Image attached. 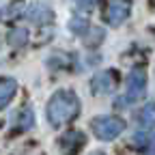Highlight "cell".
<instances>
[{
  "instance_id": "30bf717a",
  "label": "cell",
  "mask_w": 155,
  "mask_h": 155,
  "mask_svg": "<svg viewBox=\"0 0 155 155\" xmlns=\"http://www.w3.org/2000/svg\"><path fill=\"white\" fill-rule=\"evenodd\" d=\"M7 43L11 48H22L28 43V30L26 28H13L9 35H7Z\"/></svg>"
},
{
  "instance_id": "277c9868",
  "label": "cell",
  "mask_w": 155,
  "mask_h": 155,
  "mask_svg": "<svg viewBox=\"0 0 155 155\" xmlns=\"http://www.w3.org/2000/svg\"><path fill=\"white\" fill-rule=\"evenodd\" d=\"M147 91V78L140 69H134L127 75V104L142 99V95Z\"/></svg>"
},
{
  "instance_id": "2e32d148",
  "label": "cell",
  "mask_w": 155,
  "mask_h": 155,
  "mask_svg": "<svg viewBox=\"0 0 155 155\" xmlns=\"http://www.w3.org/2000/svg\"><path fill=\"white\" fill-rule=\"evenodd\" d=\"M95 155H104V153H95Z\"/></svg>"
},
{
  "instance_id": "4fadbf2b",
  "label": "cell",
  "mask_w": 155,
  "mask_h": 155,
  "mask_svg": "<svg viewBox=\"0 0 155 155\" xmlns=\"http://www.w3.org/2000/svg\"><path fill=\"white\" fill-rule=\"evenodd\" d=\"M69 26H71V30H73V32H78V35H84V30L88 28V24L84 22V19H78V17H75V19H71Z\"/></svg>"
},
{
  "instance_id": "5bb4252c",
  "label": "cell",
  "mask_w": 155,
  "mask_h": 155,
  "mask_svg": "<svg viewBox=\"0 0 155 155\" xmlns=\"http://www.w3.org/2000/svg\"><path fill=\"white\" fill-rule=\"evenodd\" d=\"M75 5H78V9H82V11H93L95 5H97V0H75Z\"/></svg>"
},
{
  "instance_id": "8fae6325",
  "label": "cell",
  "mask_w": 155,
  "mask_h": 155,
  "mask_svg": "<svg viewBox=\"0 0 155 155\" xmlns=\"http://www.w3.org/2000/svg\"><path fill=\"white\" fill-rule=\"evenodd\" d=\"M140 125L144 129H153L155 127V104L153 101L142 108V112H140Z\"/></svg>"
},
{
  "instance_id": "7a4b0ae2",
  "label": "cell",
  "mask_w": 155,
  "mask_h": 155,
  "mask_svg": "<svg viewBox=\"0 0 155 155\" xmlns=\"http://www.w3.org/2000/svg\"><path fill=\"white\" fill-rule=\"evenodd\" d=\"M91 129L99 140H114L125 129V121L119 116H95Z\"/></svg>"
},
{
  "instance_id": "6da1fadb",
  "label": "cell",
  "mask_w": 155,
  "mask_h": 155,
  "mask_svg": "<svg viewBox=\"0 0 155 155\" xmlns=\"http://www.w3.org/2000/svg\"><path fill=\"white\" fill-rule=\"evenodd\" d=\"M80 114V99L73 91L61 88L56 91L48 101V121L52 127H61L69 121H73Z\"/></svg>"
},
{
  "instance_id": "52a82bcc",
  "label": "cell",
  "mask_w": 155,
  "mask_h": 155,
  "mask_svg": "<svg viewBox=\"0 0 155 155\" xmlns=\"http://www.w3.org/2000/svg\"><path fill=\"white\" fill-rule=\"evenodd\" d=\"M28 19H32V22L35 24H39V26H41V24H50L52 22V11L45 7V5H32L30 9H28Z\"/></svg>"
},
{
  "instance_id": "9c48e42d",
  "label": "cell",
  "mask_w": 155,
  "mask_h": 155,
  "mask_svg": "<svg viewBox=\"0 0 155 155\" xmlns=\"http://www.w3.org/2000/svg\"><path fill=\"white\" fill-rule=\"evenodd\" d=\"M32 119H35V114H32L30 108L19 110V112L15 114V131H26V129H30L32 123H35Z\"/></svg>"
},
{
  "instance_id": "8992f818",
  "label": "cell",
  "mask_w": 155,
  "mask_h": 155,
  "mask_svg": "<svg viewBox=\"0 0 155 155\" xmlns=\"http://www.w3.org/2000/svg\"><path fill=\"white\" fill-rule=\"evenodd\" d=\"M114 86H116V73L114 71H101V73L93 75V80H91V91L95 95H108L114 91Z\"/></svg>"
},
{
  "instance_id": "3957f363",
  "label": "cell",
  "mask_w": 155,
  "mask_h": 155,
  "mask_svg": "<svg viewBox=\"0 0 155 155\" xmlns=\"http://www.w3.org/2000/svg\"><path fill=\"white\" fill-rule=\"evenodd\" d=\"M131 13V0H112L106 9V22L110 26H121Z\"/></svg>"
},
{
  "instance_id": "ba28073f",
  "label": "cell",
  "mask_w": 155,
  "mask_h": 155,
  "mask_svg": "<svg viewBox=\"0 0 155 155\" xmlns=\"http://www.w3.org/2000/svg\"><path fill=\"white\" fill-rule=\"evenodd\" d=\"M15 93H17V82L13 78H2V80H0V110L13 99Z\"/></svg>"
},
{
  "instance_id": "7c38bea8",
  "label": "cell",
  "mask_w": 155,
  "mask_h": 155,
  "mask_svg": "<svg viewBox=\"0 0 155 155\" xmlns=\"http://www.w3.org/2000/svg\"><path fill=\"white\" fill-rule=\"evenodd\" d=\"M104 41V30L101 28H86L84 30V43L86 45H91V48H95L97 43H101Z\"/></svg>"
},
{
  "instance_id": "5b68a950",
  "label": "cell",
  "mask_w": 155,
  "mask_h": 155,
  "mask_svg": "<svg viewBox=\"0 0 155 155\" xmlns=\"http://www.w3.org/2000/svg\"><path fill=\"white\" fill-rule=\"evenodd\" d=\"M86 144V136L82 131H67L65 136H61V140H58V147L65 155H78L82 151V147Z\"/></svg>"
},
{
  "instance_id": "9a60e30c",
  "label": "cell",
  "mask_w": 155,
  "mask_h": 155,
  "mask_svg": "<svg viewBox=\"0 0 155 155\" xmlns=\"http://www.w3.org/2000/svg\"><path fill=\"white\" fill-rule=\"evenodd\" d=\"M134 140H136V144H138V147H147V144H149V134H142V131H138Z\"/></svg>"
}]
</instances>
